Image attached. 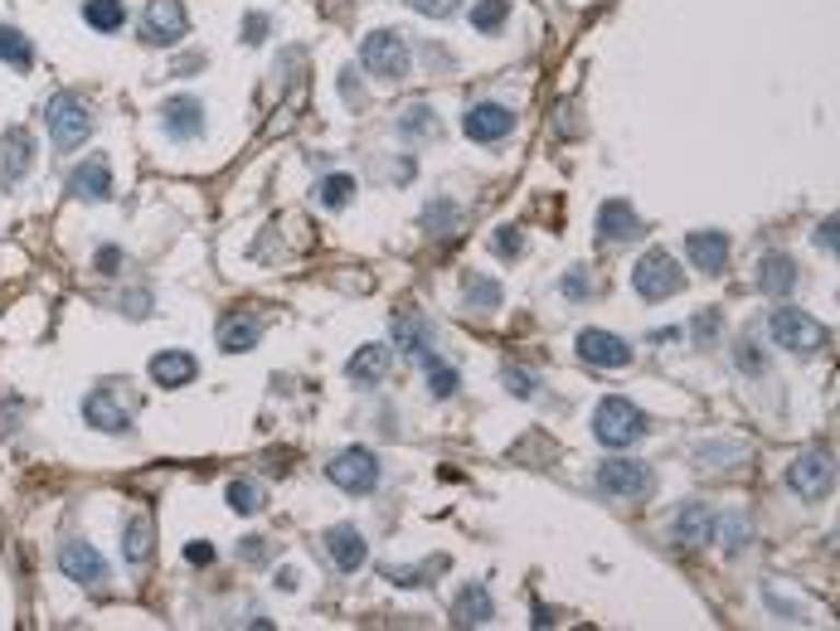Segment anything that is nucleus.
<instances>
[{
	"instance_id": "obj_1",
	"label": "nucleus",
	"mask_w": 840,
	"mask_h": 631,
	"mask_svg": "<svg viewBox=\"0 0 840 631\" xmlns=\"http://www.w3.org/2000/svg\"><path fill=\"white\" fill-rule=\"evenodd\" d=\"M652 433V423H646V413L636 409V403H626V399H602L598 409H592V437H598L602 447H632V443H642V437Z\"/></svg>"
},
{
	"instance_id": "obj_2",
	"label": "nucleus",
	"mask_w": 840,
	"mask_h": 631,
	"mask_svg": "<svg viewBox=\"0 0 840 631\" xmlns=\"http://www.w3.org/2000/svg\"><path fill=\"white\" fill-rule=\"evenodd\" d=\"M768 331H772V341H778L782 351H792V355H816V351H826V341H831V331H826L821 321H812L806 311H797V307L772 311Z\"/></svg>"
},
{
	"instance_id": "obj_3",
	"label": "nucleus",
	"mask_w": 840,
	"mask_h": 631,
	"mask_svg": "<svg viewBox=\"0 0 840 631\" xmlns=\"http://www.w3.org/2000/svg\"><path fill=\"white\" fill-rule=\"evenodd\" d=\"M49 137L59 151H78L88 137H93V112H88V103L78 93H59V97H49Z\"/></svg>"
},
{
	"instance_id": "obj_4",
	"label": "nucleus",
	"mask_w": 840,
	"mask_h": 631,
	"mask_svg": "<svg viewBox=\"0 0 840 631\" xmlns=\"http://www.w3.org/2000/svg\"><path fill=\"white\" fill-rule=\"evenodd\" d=\"M632 287L642 291L646 301H666L686 287V273H680V263L666 253V248H652V253H642V263L632 267Z\"/></svg>"
},
{
	"instance_id": "obj_5",
	"label": "nucleus",
	"mask_w": 840,
	"mask_h": 631,
	"mask_svg": "<svg viewBox=\"0 0 840 631\" xmlns=\"http://www.w3.org/2000/svg\"><path fill=\"white\" fill-rule=\"evenodd\" d=\"M598 491L602 495H618V501H646L656 491V477L646 461H626V457H612L598 467Z\"/></svg>"
},
{
	"instance_id": "obj_6",
	"label": "nucleus",
	"mask_w": 840,
	"mask_h": 631,
	"mask_svg": "<svg viewBox=\"0 0 840 631\" xmlns=\"http://www.w3.org/2000/svg\"><path fill=\"white\" fill-rule=\"evenodd\" d=\"M365 69L375 78H384V83H399V78H409V44L394 30H375V35H365V49H360Z\"/></svg>"
},
{
	"instance_id": "obj_7",
	"label": "nucleus",
	"mask_w": 840,
	"mask_h": 631,
	"mask_svg": "<svg viewBox=\"0 0 840 631\" xmlns=\"http://www.w3.org/2000/svg\"><path fill=\"white\" fill-rule=\"evenodd\" d=\"M326 477L341 486L345 495H369L379 486V461L369 447H350V452H341V457H331L326 461Z\"/></svg>"
},
{
	"instance_id": "obj_8",
	"label": "nucleus",
	"mask_w": 840,
	"mask_h": 631,
	"mask_svg": "<svg viewBox=\"0 0 840 631\" xmlns=\"http://www.w3.org/2000/svg\"><path fill=\"white\" fill-rule=\"evenodd\" d=\"M836 486V467L826 452H802L797 461L787 467V491L802 495V501H826Z\"/></svg>"
},
{
	"instance_id": "obj_9",
	"label": "nucleus",
	"mask_w": 840,
	"mask_h": 631,
	"mask_svg": "<svg viewBox=\"0 0 840 631\" xmlns=\"http://www.w3.org/2000/svg\"><path fill=\"white\" fill-rule=\"evenodd\" d=\"M189 35V20H185V5L181 0H151L147 15H141V39L147 44H181Z\"/></svg>"
},
{
	"instance_id": "obj_10",
	"label": "nucleus",
	"mask_w": 840,
	"mask_h": 631,
	"mask_svg": "<svg viewBox=\"0 0 840 631\" xmlns=\"http://www.w3.org/2000/svg\"><path fill=\"white\" fill-rule=\"evenodd\" d=\"M59 569H64V578L78 583V588H97V583L107 578L103 554H97L88 539H64L59 544Z\"/></svg>"
},
{
	"instance_id": "obj_11",
	"label": "nucleus",
	"mask_w": 840,
	"mask_h": 631,
	"mask_svg": "<svg viewBox=\"0 0 840 631\" xmlns=\"http://www.w3.org/2000/svg\"><path fill=\"white\" fill-rule=\"evenodd\" d=\"M510 127H515V112L510 107H500V103H472L462 112V131L472 141H500V137H510Z\"/></svg>"
},
{
	"instance_id": "obj_12",
	"label": "nucleus",
	"mask_w": 840,
	"mask_h": 631,
	"mask_svg": "<svg viewBox=\"0 0 840 631\" xmlns=\"http://www.w3.org/2000/svg\"><path fill=\"white\" fill-rule=\"evenodd\" d=\"M30 165H35V137L25 127H10L0 137V185H20Z\"/></svg>"
},
{
	"instance_id": "obj_13",
	"label": "nucleus",
	"mask_w": 840,
	"mask_h": 631,
	"mask_svg": "<svg viewBox=\"0 0 840 631\" xmlns=\"http://www.w3.org/2000/svg\"><path fill=\"white\" fill-rule=\"evenodd\" d=\"M69 195L88 199V205H103V199H112V165H107V156H88L83 165H73Z\"/></svg>"
},
{
	"instance_id": "obj_14",
	"label": "nucleus",
	"mask_w": 840,
	"mask_h": 631,
	"mask_svg": "<svg viewBox=\"0 0 840 631\" xmlns=\"http://www.w3.org/2000/svg\"><path fill=\"white\" fill-rule=\"evenodd\" d=\"M578 355H584V365H598V369L632 365V345H626L622 335H612V331H584L578 335Z\"/></svg>"
},
{
	"instance_id": "obj_15",
	"label": "nucleus",
	"mask_w": 840,
	"mask_h": 631,
	"mask_svg": "<svg viewBox=\"0 0 840 631\" xmlns=\"http://www.w3.org/2000/svg\"><path fill=\"white\" fill-rule=\"evenodd\" d=\"M389 331H394V345L403 355H418V359H428L433 355V321L423 311H399L394 321H389Z\"/></svg>"
},
{
	"instance_id": "obj_16",
	"label": "nucleus",
	"mask_w": 840,
	"mask_h": 631,
	"mask_svg": "<svg viewBox=\"0 0 840 631\" xmlns=\"http://www.w3.org/2000/svg\"><path fill=\"white\" fill-rule=\"evenodd\" d=\"M389 369H394L389 345H360V351L350 355V365H345V375H350V385H360V389H379L389 379Z\"/></svg>"
},
{
	"instance_id": "obj_17",
	"label": "nucleus",
	"mask_w": 840,
	"mask_h": 631,
	"mask_svg": "<svg viewBox=\"0 0 840 631\" xmlns=\"http://www.w3.org/2000/svg\"><path fill=\"white\" fill-rule=\"evenodd\" d=\"M83 418L97 427V433H127L131 427V413L122 409V399L112 389H93L83 399Z\"/></svg>"
},
{
	"instance_id": "obj_18",
	"label": "nucleus",
	"mask_w": 840,
	"mask_h": 631,
	"mask_svg": "<svg viewBox=\"0 0 840 631\" xmlns=\"http://www.w3.org/2000/svg\"><path fill=\"white\" fill-rule=\"evenodd\" d=\"M326 554L335 559V569L341 573H355V569H365L369 544H365V535L355 525H335V529H326Z\"/></svg>"
},
{
	"instance_id": "obj_19",
	"label": "nucleus",
	"mask_w": 840,
	"mask_h": 631,
	"mask_svg": "<svg viewBox=\"0 0 840 631\" xmlns=\"http://www.w3.org/2000/svg\"><path fill=\"white\" fill-rule=\"evenodd\" d=\"M686 253L700 273H724L729 267V239L720 229H704V233H690L686 239Z\"/></svg>"
},
{
	"instance_id": "obj_20",
	"label": "nucleus",
	"mask_w": 840,
	"mask_h": 631,
	"mask_svg": "<svg viewBox=\"0 0 840 631\" xmlns=\"http://www.w3.org/2000/svg\"><path fill=\"white\" fill-rule=\"evenodd\" d=\"M496 617V603H491V588L486 583H467L452 603V622L457 627H486Z\"/></svg>"
},
{
	"instance_id": "obj_21",
	"label": "nucleus",
	"mask_w": 840,
	"mask_h": 631,
	"mask_svg": "<svg viewBox=\"0 0 840 631\" xmlns=\"http://www.w3.org/2000/svg\"><path fill=\"white\" fill-rule=\"evenodd\" d=\"M598 233L608 243H632L636 233H642V219H636V209L626 205V199H608V205L598 209Z\"/></svg>"
},
{
	"instance_id": "obj_22",
	"label": "nucleus",
	"mask_w": 840,
	"mask_h": 631,
	"mask_svg": "<svg viewBox=\"0 0 840 631\" xmlns=\"http://www.w3.org/2000/svg\"><path fill=\"white\" fill-rule=\"evenodd\" d=\"M161 122L175 141H189V137H199V127H205V107H199V97H171V103L161 107Z\"/></svg>"
},
{
	"instance_id": "obj_23",
	"label": "nucleus",
	"mask_w": 840,
	"mask_h": 631,
	"mask_svg": "<svg viewBox=\"0 0 840 631\" xmlns=\"http://www.w3.org/2000/svg\"><path fill=\"white\" fill-rule=\"evenodd\" d=\"M670 535L680 539V544H704V539H714V515L704 501H686L676 510V525H670Z\"/></svg>"
},
{
	"instance_id": "obj_24",
	"label": "nucleus",
	"mask_w": 840,
	"mask_h": 631,
	"mask_svg": "<svg viewBox=\"0 0 840 631\" xmlns=\"http://www.w3.org/2000/svg\"><path fill=\"white\" fill-rule=\"evenodd\" d=\"M257 335H263V321H257L253 311H233V316H223V321H219V345H223L229 355L253 351Z\"/></svg>"
},
{
	"instance_id": "obj_25",
	"label": "nucleus",
	"mask_w": 840,
	"mask_h": 631,
	"mask_svg": "<svg viewBox=\"0 0 840 631\" xmlns=\"http://www.w3.org/2000/svg\"><path fill=\"white\" fill-rule=\"evenodd\" d=\"M195 375H199V365H195V355H185V351H161L151 359V379L161 389H185Z\"/></svg>"
},
{
	"instance_id": "obj_26",
	"label": "nucleus",
	"mask_w": 840,
	"mask_h": 631,
	"mask_svg": "<svg viewBox=\"0 0 840 631\" xmlns=\"http://www.w3.org/2000/svg\"><path fill=\"white\" fill-rule=\"evenodd\" d=\"M758 287L768 291V297H792V287H797V263H792L787 253H768L763 267H758Z\"/></svg>"
},
{
	"instance_id": "obj_27",
	"label": "nucleus",
	"mask_w": 840,
	"mask_h": 631,
	"mask_svg": "<svg viewBox=\"0 0 840 631\" xmlns=\"http://www.w3.org/2000/svg\"><path fill=\"white\" fill-rule=\"evenodd\" d=\"M447 569V554H438V559H423V563H389L384 569V578L394 583V588H423V583H438V573Z\"/></svg>"
},
{
	"instance_id": "obj_28",
	"label": "nucleus",
	"mask_w": 840,
	"mask_h": 631,
	"mask_svg": "<svg viewBox=\"0 0 840 631\" xmlns=\"http://www.w3.org/2000/svg\"><path fill=\"white\" fill-rule=\"evenodd\" d=\"M83 20L97 30V35H117L127 25V5L122 0H83Z\"/></svg>"
},
{
	"instance_id": "obj_29",
	"label": "nucleus",
	"mask_w": 840,
	"mask_h": 631,
	"mask_svg": "<svg viewBox=\"0 0 840 631\" xmlns=\"http://www.w3.org/2000/svg\"><path fill=\"white\" fill-rule=\"evenodd\" d=\"M0 59L10 64V69H35V44H30L25 35H20L15 25H0Z\"/></svg>"
},
{
	"instance_id": "obj_30",
	"label": "nucleus",
	"mask_w": 840,
	"mask_h": 631,
	"mask_svg": "<svg viewBox=\"0 0 840 631\" xmlns=\"http://www.w3.org/2000/svg\"><path fill=\"white\" fill-rule=\"evenodd\" d=\"M399 131H403L409 141H433V137L442 131V127H438V112L423 107V103H413V107L399 117Z\"/></svg>"
},
{
	"instance_id": "obj_31",
	"label": "nucleus",
	"mask_w": 840,
	"mask_h": 631,
	"mask_svg": "<svg viewBox=\"0 0 840 631\" xmlns=\"http://www.w3.org/2000/svg\"><path fill=\"white\" fill-rule=\"evenodd\" d=\"M122 554H127V563H147L151 559V520H127V529H122Z\"/></svg>"
},
{
	"instance_id": "obj_32",
	"label": "nucleus",
	"mask_w": 840,
	"mask_h": 631,
	"mask_svg": "<svg viewBox=\"0 0 840 631\" xmlns=\"http://www.w3.org/2000/svg\"><path fill=\"white\" fill-rule=\"evenodd\" d=\"M510 20V0H476L472 5V30L476 35H496Z\"/></svg>"
},
{
	"instance_id": "obj_33",
	"label": "nucleus",
	"mask_w": 840,
	"mask_h": 631,
	"mask_svg": "<svg viewBox=\"0 0 840 631\" xmlns=\"http://www.w3.org/2000/svg\"><path fill=\"white\" fill-rule=\"evenodd\" d=\"M457 219H462V209H457L452 199H433L428 214H423L428 233H438V239H452V233H457Z\"/></svg>"
},
{
	"instance_id": "obj_34",
	"label": "nucleus",
	"mask_w": 840,
	"mask_h": 631,
	"mask_svg": "<svg viewBox=\"0 0 840 631\" xmlns=\"http://www.w3.org/2000/svg\"><path fill=\"white\" fill-rule=\"evenodd\" d=\"M467 307H472V311H496L500 307V282L472 273V277H467Z\"/></svg>"
},
{
	"instance_id": "obj_35",
	"label": "nucleus",
	"mask_w": 840,
	"mask_h": 631,
	"mask_svg": "<svg viewBox=\"0 0 840 631\" xmlns=\"http://www.w3.org/2000/svg\"><path fill=\"white\" fill-rule=\"evenodd\" d=\"M714 539L724 544V554H738V549L748 544V520H744L738 510L724 515V520H714Z\"/></svg>"
},
{
	"instance_id": "obj_36",
	"label": "nucleus",
	"mask_w": 840,
	"mask_h": 631,
	"mask_svg": "<svg viewBox=\"0 0 840 631\" xmlns=\"http://www.w3.org/2000/svg\"><path fill=\"white\" fill-rule=\"evenodd\" d=\"M457 385H462V379H457V369L442 365L438 355H428V393H433V399H452Z\"/></svg>"
},
{
	"instance_id": "obj_37",
	"label": "nucleus",
	"mask_w": 840,
	"mask_h": 631,
	"mask_svg": "<svg viewBox=\"0 0 840 631\" xmlns=\"http://www.w3.org/2000/svg\"><path fill=\"white\" fill-rule=\"evenodd\" d=\"M355 199V180L350 175H326L321 180V205L326 209H345Z\"/></svg>"
},
{
	"instance_id": "obj_38",
	"label": "nucleus",
	"mask_w": 840,
	"mask_h": 631,
	"mask_svg": "<svg viewBox=\"0 0 840 631\" xmlns=\"http://www.w3.org/2000/svg\"><path fill=\"white\" fill-rule=\"evenodd\" d=\"M229 510L257 515V510H263V491H257L253 481H233V486H229Z\"/></svg>"
},
{
	"instance_id": "obj_39",
	"label": "nucleus",
	"mask_w": 840,
	"mask_h": 631,
	"mask_svg": "<svg viewBox=\"0 0 840 631\" xmlns=\"http://www.w3.org/2000/svg\"><path fill=\"white\" fill-rule=\"evenodd\" d=\"M500 379H506V389L515 393V399H534V379L525 375V369H510V365H506V375H500Z\"/></svg>"
},
{
	"instance_id": "obj_40",
	"label": "nucleus",
	"mask_w": 840,
	"mask_h": 631,
	"mask_svg": "<svg viewBox=\"0 0 840 631\" xmlns=\"http://www.w3.org/2000/svg\"><path fill=\"white\" fill-rule=\"evenodd\" d=\"M734 359H738V369H748V375H763V365H768V359L758 355V345H753V341H744V345H738Z\"/></svg>"
},
{
	"instance_id": "obj_41",
	"label": "nucleus",
	"mask_w": 840,
	"mask_h": 631,
	"mask_svg": "<svg viewBox=\"0 0 840 631\" xmlns=\"http://www.w3.org/2000/svg\"><path fill=\"white\" fill-rule=\"evenodd\" d=\"M491 248H496L500 257H515L525 248V239H520V229H496V239H491Z\"/></svg>"
},
{
	"instance_id": "obj_42",
	"label": "nucleus",
	"mask_w": 840,
	"mask_h": 631,
	"mask_svg": "<svg viewBox=\"0 0 840 631\" xmlns=\"http://www.w3.org/2000/svg\"><path fill=\"white\" fill-rule=\"evenodd\" d=\"M413 10H418V15H433V20H447L457 10V0H409Z\"/></svg>"
},
{
	"instance_id": "obj_43",
	"label": "nucleus",
	"mask_w": 840,
	"mask_h": 631,
	"mask_svg": "<svg viewBox=\"0 0 840 631\" xmlns=\"http://www.w3.org/2000/svg\"><path fill=\"white\" fill-rule=\"evenodd\" d=\"M564 291H568V297H574V301H584V297H588V291H592V282H588V273H584V267H574V273L564 277Z\"/></svg>"
},
{
	"instance_id": "obj_44",
	"label": "nucleus",
	"mask_w": 840,
	"mask_h": 631,
	"mask_svg": "<svg viewBox=\"0 0 840 631\" xmlns=\"http://www.w3.org/2000/svg\"><path fill=\"white\" fill-rule=\"evenodd\" d=\"M239 559H243V563H263V559H267V539L249 535V539L239 544Z\"/></svg>"
},
{
	"instance_id": "obj_45",
	"label": "nucleus",
	"mask_w": 840,
	"mask_h": 631,
	"mask_svg": "<svg viewBox=\"0 0 840 631\" xmlns=\"http://www.w3.org/2000/svg\"><path fill=\"white\" fill-rule=\"evenodd\" d=\"M816 248H826V253L836 257V248H840V239H836V219H826L821 229H816Z\"/></svg>"
},
{
	"instance_id": "obj_46",
	"label": "nucleus",
	"mask_w": 840,
	"mask_h": 631,
	"mask_svg": "<svg viewBox=\"0 0 840 631\" xmlns=\"http://www.w3.org/2000/svg\"><path fill=\"white\" fill-rule=\"evenodd\" d=\"M185 559H189V563H215V544L195 539V544H185Z\"/></svg>"
},
{
	"instance_id": "obj_47",
	"label": "nucleus",
	"mask_w": 840,
	"mask_h": 631,
	"mask_svg": "<svg viewBox=\"0 0 840 631\" xmlns=\"http://www.w3.org/2000/svg\"><path fill=\"white\" fill-rule=\"evenodd\" d=\"M117 267H122V253H117V248H97V273H117Z\"/></svg>"
},
{
	"instance_id": "obj_48",
	"label": "nucleus",
	"mask_w": 840,
	"mask_h": 631,
	"mask_svg": "<svg viewBox=\"0 0 840 631\" xmlns=\"http://www.w3.org/2000/svg\"><path fill=\"white\" fill-rule=\"evenodd\" d=\"M714 331H720V316H714V311L710 316H694V335H700V341H710Z\"/></svg>"
},
{
	"instance_id": "obj_49",
	"label": "nucleus",
	"mask_w": 840,
	"mask_h": 631,
	"mask_svg": "<svg viewBox=\"0 0 840 631\" xmlns=\"http://www.w3.org/2000/svg\"><path fill=\"white\" fill-rule=\"evenodd\" d=\"M341 93H345V103H355V107H365V93H360V83H355L350 73L341 78Z\"/></svg>"
},
{
	"instance_id": "obj_50",
	"label": "nucleus",
	"mask_w": 840,
	"mask_h": 631,
	"mask_svg": "<svg viewBox=\"0 0 840 631\" xmlns=\"http://www.w3.org/2000/svg\"><path fill=\"white\" fill-rule=\"evenodd\" d=\"M243 30H249V35H243L249 44H263V35H267V20H263V15H249V25H243Z\"/></svg>"
},
{
	"instance_id": "obj_51",
	"label": "nucleus",
	"mask_w": 840,
	"mask_h": 631,
	"mask_svg": "<svg viewBox=\"0 0 840 631\" xmlns=\"http://www.w3.org/2000/svg\"><path fill=\"white\" fill-rule=\"evenodd\" d=\"M277 583H283V588L292 593V588H297V569H283V573H277Z\"/></svg>"
}]
</instances>
